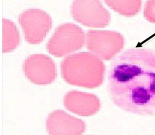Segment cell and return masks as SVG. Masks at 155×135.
Here are the masks:
<instances>
[{
    "label": "cell",
    "instance_id": "obj_5",
    "mask_svg": "<svg viewBox=\"0 0 155 135\" xmlns=\"http://www.w3.org/2000/svg\"><path fill=\"white\" fill-rule=\"evenodd\" d=\"M70 12L76 21L90 27H105L110 21V13L100 0H74Z\"/></svg>",
    "mask_w": 155,
    "mask_h": 135
},
{
    "label": "cell",
    "instance_id": "obj_1",
    "mask_svg": "<svg viewBox=\"0 0 155 135\" xmlns=\"http://www.w3.org/2000/svg\"><path fill=\"white\" fill-rule=\"evenodd\" d=\"M108 89L113 103L122 110L155 116V52L144 48L123 52L111 63Z\"/></svg>",
    "mask_w": 155,
    "mask_h": 135
},
{
    "label": "cell",
    "instance_id": "obj_2",
    "mask_svg": "<svg viewBox=\"0 0 155 135\" xmlns=\"http://www.w3.org/2000/svg\"><path fill=\"white\" fill-rule=\"evenodd\" d=\"M61 72L63 79L70 85L95 88L103 83L105 66L95 54L81 52L67 56L61 63Z\"/></svg>",
    "mask_w": 155,
    "mask_h": 135
},
{
    "label": "cell",
    "instance_id": "obj_4",
    "mask_svg": "<svg viewBox=\"0 0 155 135\" xmlns=\"http://www.w3.org/2000/svg\"><path fill=\"white\" fill-rule=\"evenodd\" d=\"M87 49L102 60H110L123 49L124 38L113 30H88L86 35Z\"/></svg>",
    "mask_w": 155,
    "mask_h": 135
},
{
    "label": "cell",
    "instance_id": "obj_3",
    "mask_svg": "<svg viewBox=\"0 0 155 135\" xmlns=\"http://www.w3.org/2000/svg\"><path fill=\"white\" fill-rule=\"evenodd\" d=\"M85 42L86 35L81 27L73 23H65L56 29L46 48L51 55L62 57L81 49Z\"/></svg>",
    "mask_w": 155,
    "mask_h": 135
},
{
    "label": "cell",
    "instance_id": "obj_9",
    "mask_svg": "<svg viewBox=\"0 0 155 135\" xmlns=\"http://www.w3.org/2000/svg\"><path fill=\"white\" fill-rule=\"evenodd\" d=\"M63 103L67 110L83 117L96 114L101 107L97 95L76 90L67 92L64 97Z\"/></svg>",
    "mask_w": 155,
    "mask_h": 135
},
{
    "label": "cell",
    "instance_id": "obj_8",
    "mask_svg": "<svg viewBox=\"0 0 155 135\" xmlns=\"http://www.w3.org/2000/svg\"><path fill=\"white\" fill-rule=\"evenodd\" d=\"M85 128L84 120L61 109L52 111L46 119V130L49 135H81Z\"/></svg>",
    "mask_w": 155,
    "mask_h": 135
},
{
    "label": "cell",
    "instance_id": "obj_7",
    "mask_svg": "<svg viewBox=\"0 0 155 135\" xmlns=\"http://www.w3.org/2000/svg\"><path fill=\"white\" fill-rule=\"evenodd\" d=\"M22 69L27 79L36 85L51 83L57 75L54 61L44 54L29 55L24 60Z\"/></svg>",
    "mask_w": 155,
    "mask_h": 135
},
{
    "label": "cell",
    "instance_id": "obj_10",
    "mask_svg": "<svg viewBox=\"0 0 155 135\" xmlns=\"http://www.w3.org/2000/svg\"><path fill=\"white\" fill-rule=\"evenodd\" d=\"M20 36L16 25L10 20L2 19V52H10L19 44Z\"/></svg>",
    "mask_w": 155,
    "mask_h": 135
},
{
    "label": "cell",
    "instance_id": "obj_12",
    "mask_svg": "<svg viewBox=\"0 0 155 135\" xmlns=\"http://www.w3.org/2000/svg\"><path fill=\"white\" fill-rule=\"evenodd\" d=\"M143 13L147 21L155 23V0H148L146 2Z\"/></svg>",
    "mask_w": 155,
    "mask_h": 135
},
{
    "label": "cell",
    "instance_id": "obj_6",
    "mask_svg": "<svg viewBox=\"0 0 155 135\" xmlns=\"http://www.w3.org/2000/svg\"><path fill=\"white\" fill-rule=\"evenodd\" d=\"M18 20L25 41L30 44L41 43L52 26L48 14L37 9H30L22 12Z\"/></svg>",
    "mask_w": 155,
    "mask_h": 135
},
{
    "label": "cell",
    "instance_id": "obj_11",
    "mask_svg": "<svg viewBox=\"0 0 155 135\" xmlns=\"http://www.w3.org/2000/svg\"><path fill=\"white\" fill-rule=\"evenodd\" d=\"M104 1L114 11L127 17L137 14L142 6L141 0H104Z\"/></svg>",
    "mask_w": 155,
    "mask_h": 135
}]
</instances>
